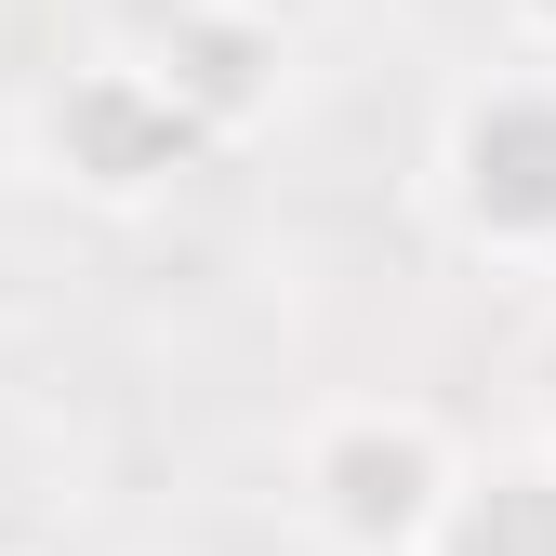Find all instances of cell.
Listing matches in <instances>:
<instances>
[{
	"instance_id": "ba28073f",
	"label": "cell",
	"mask_w": 556,
	"mask_h": 556,
	"mask_svg": "<svg viewBox=\"0 0 556 556\" xmlns=\"http://www.w3.org/2000/svg\"><path fill=\"white\" fill-rule=\"evenodd\" d=\"M239 14H265V27H305V14H318V0H239Z\"/></svg>"
},
{
	"instance_id": "3957f363",
	"label": "cell",
	"mask_w": 556,
	"mask_h": 556,
	"mask_svg": "<svg viewBox=\"0 0 556 556\" xmlns=\"http://www.w3.org/2000/svg\"><path fill=\"white\" fill-rule=\"evenodd\" d=\"M27 160H40L66 199H93V213H147L160 186H186L199 160H213V132L173 106V80H160L147 53H80V66L40 80Z\"/></svg>"
},
{
	"instance_id": "277c9868",
	"label": "cell",
	"mask_w": 556,
	"mask_h": 556,
	"mask_svg": "<svg viewBox=\"0 0 556 556\" xmlns=\"http://www.w3.org/2000/svg\"><path fill=\"white\" fill-rule=\"evenodd\" d=\"M147 66L173 80V106L213 132V147H239V132H265L278 93H292V27L239 14V0H186V14L147 40Z\"/></svg>"
},
{
	"instance_id": "8992f818",
	"label": "cell",
	"mask_w": 556,
	"mask_h": 556,
	"mask_svg": "<svg viewBox=\"0 0 556 556\" xmlns=\"http://www.w3.org/2000/svg\"><path fill=\"white\" fill-rule=\"evenodd\" d=\"M530 438H543V451H556V318H543V331H530Z\"/></svg>"
},
{
	"instance_id": "52a82bcc",
	"label": "cell",
	"mask_w": 556,
	"mask_h": 556,
	"mask_svg": "<svg viewBox=\"0 0 556 556\" xmlns=\"http://www.w3.org/2000/svg\"><path fill=\"white\" fill-rule=\"evenodd\" d=\"M491 14H504L517 53H556V0H491Z\"/></svg>"
},
{
	"instance_id": "6da1fadb",
	"label": "cell",
	"mask_w": 556,
	"mask_h": 556,
	"mask_svg": "<svg viewBox=\"0 0 556 556\" xmlns=\"http://www.w3.org/2000/svg\"><path fill=\"white\" fill-rule=\"evenodd\" d=\"M464 477V438L425 397H331L292 425V517L318 556H425Z\"/></svg>"
},
{
	"instance_id": "7a4b0ae2",
	"label": "cell",
	"mask_w": 556,
	"mask_h": 556,
	"mask_svg": "<svg viewBox=\"0 0 556 556\" xmlns=\"http://www.w3.org/2000/svg\"><path fill=\"white\" fill-rule=\"evenodd\" d=\"M438 213L464 252H491L517 278H556V53L477 66L438 106Z\"/></svg>"
},
{
	"instance_id": "5b68a950",
	"label": "cell",
	"mask_w": 556,
	"mask_h": 556,
	"mask_svg": "<svg viewBox=\"0 0 556 556\" xmlns=\"http://www.w3.org/2000/svg\"><path fill=\"white\" fill-rule=\"evenodd\" d=\"M425 556H556V451H504V464H464L451 504L425 530Z\"/></svg>"
}]
</instances>
